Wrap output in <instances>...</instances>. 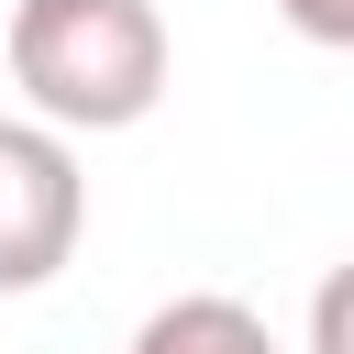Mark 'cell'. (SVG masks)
<instances>
[{"label": "cell", "instance_id": "cell-2", "mask_svg": "<svg viewBox=\"0 0 354 354\" xmlns=\"http://www.w3.org/2000/svg\"><path fill=\"white\" fill-rule=\"evenodd\" d=\"M88 232V177H77V144L44 133V122H11L0 111V299L66 277Z\"/></svg>", "mask_w": 354, "mask_h": 354}, {"label": "cell", "instance_id": "cell-1", "mask_svg": "<svg viewBox=\"0 0 354 354\" xmlns=\"http://www.w3.org/2000/svg\"><path fill=\"white\" fill-rule=\"evenodd\" d=\"M11 88L44 133H133L166 100L155 0H11Z\"/></svg>", "mask_w": 354, "mask_h": 354}, {"label": "cell", "instance_id": "cell-5", "mask_svg": "<svg viewBox=\"0 0 354 354\" xmlns=\"http://www.w3.org/2000/svg\"><path fill=\"white\" fill-rule=\"evenodd\" d=\"M277 11H288V33H310V44L354 55V0H277Z\"/></svg>", "mask_w": 354, "mask_h": 354}, {"label": "cell", "instance_id": "cell-3", "mask_svg": "<svg viewBox=\"0 0 354 354\" xmlns=\"http://www.w3.org/2000/svg\"><path fill=\"white\" fill-rule=\"evenodd\" d=\"M133 354H288V343L266 332V310H243V299H221V288H188V299H166V310H144Z\"/></svg>", "mask_w": 354, "mask_h": 354}, {"label": "cell", "instance_id": "cell-4", "mask_svg": "<svg viewBox=\"0 0 354 354\" xmlns=\"http://www.w3.org/2000/svg\"><path fill=\"white\" fill-rule=\"evenodd\" d=\"M310 354H354V254L310 288Z\"/></svg>", "mask_w": 354, "mask_h": 354}]
</instances>
